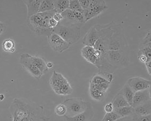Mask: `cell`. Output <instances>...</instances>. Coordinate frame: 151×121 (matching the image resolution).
Wrapping results in <instances>:
<instances>
[{"label":"cell","mask_w":151,"mask_h":121,"mask_svg":"<svg viewBox=\"0 0 151 121\" xmlns=\"http://www.w3.org/2000/svg\"><path fill=\"white\" fill-rule=\"evenodd\" d=\"M9 111L18 121H50L42 106L26 99H14L10 106Z\"/></svg>","instance_id":"cell-1"},{"label":"cell","mask_w":151,"mask_h":121,"mask_svg":"<svg viewBox=\"0 0 151 121\" xmlns=\"http://www.w3.org/2000/svg\"><path fill=\"white\" fill-rule=\"evenodd\" d=\"M54 32L71 45L77 42L81 37L80 27L76 25L59 23Z\"/></svg>","instance_id":"cell-2"},{"label":"cell","mask_w":151,"mask_h":121,"mask_svg":"<svg viewBox=\"0 0 151 121\" xmlns=\"http://www.w3.org/2000/svg\"><path fill=\"white\" fill-rule=\"evenodd\" d=\"M49 82L53 90L58 95L67 96L73 92V89L66 78L55 71H53Z\"/></svg>","instance_id":"cell-3"},{"label":"cell","mask_w":151,"mask_h":121,"mask_svg":"<svg viewBox=\"0 0 151 121\" xmlns=\"http://www.w3.org/2000/svg\"><path fill=\"white\" fill-rule=\"evenodd\" d=\"M129 48L122 27L119 24L115 23L114 30L109 40V50L129 51Z\"/></svg>","instance_id":"cell-4"},{"label":"cell","mask_w":151,"mask_h":121,"mask_svg":"<svg viewBox=\"0 0 151 121\" xmlns=\"http://www.w3.org/2000/svg\"><path fill=\"white\" fill-rule=\"evenodd\" d=\"M127 51L109 50L106 55L108 63L116 70L129 66V58Z\"/></svg>","instance_id":"cell-5"},{"label":"cell","mask_w":151,"mask_h":121,"mask_svg":"<svg viewBox=\"0 0 151 121\" xmlns=\"http://www.w3.org/2000/svg\"><path fill=\"white\" fill-rule=\"evenodd\" d=\"M61 103L66 107L67 112L65 115L69 117H73L83 112L87 105V102L84 101L80 98H69Z\"/></svg>","instance_id":"cell-6"},{"label":"cell","mask_w":151,"mask_h":121,"mask_svg":"<svg viewBox=\"0 0 151 121\" xmlns=\"http://www.w3.org/2000/svg\"><path fill=\"white\" fill-rule=\"evenodd\" d=\"M56 11L52 10L42 13L43 18L38 24L33 32L35 34L39 36H45L48 37L54 32V29L50 28L48 21L50 19L53 17Z\"/></svg>","instance_id":"cell-7"},{"label":"cell","mask_w":151,"mask_h":121,"mask_svg":"<svg viewBox=\"0 0 151 121\" xmlns=\"http://www.w3.org/2000/svg\"><path fill=\"white\" fill-rule=\"evenodd\" d=\"M20 63L22 67L36 79L39 80L43 76L35 65L32 55L27 53H22L20 57Z\"/></svg>","instance_id":"cell-8"},{"label":"cell","mask_w":151,"mask_h":121,"mask_svg":"<svg viewBox=\"0 0 151 121\" xmlns=\"http://www.w3.org/2000/svg\"><path fill=\"white\" fill-rule=\"evenodd\" d=\"M108 8L106 3L104 1L91 0L85 17V22L98 17Z\"/></svg>","instance_id":"cell-9"},{"label":"cell","mask_w":151,"mask_h":121,"mask_svg":"<svg viewBox=\"0 0 151 121\" xmlns=\"http://www.w3.org/2000/svg\"><path fill=\"white\" fill-rule=\"evenodd\" d=\"M50 47L54 51L62 53L69 49L71 45L60 36L53 32L47 37Z\"/></svg>","instance_id":"cell-10"},{"label":"cell","mask_w":151,"mask_h":121,"mask_svg":"<svg viewBox=\"0 0 151 121\" xmlns=\"http://www.w3.org/2000/svg\"><path fill=\"white\" fill-rule=\"evenodd\" d=\"M102 25L97 24L92 27L86 34L82 40L85 46L93 47L100 37Z\"/></svg>","instance_id":"cell-11"},{"label":"cell","mask_w":151,"mask_h":121,"mask_svg":"<svg viewBox=\"0 0 151 121\" xmlns=\"http://www.w3.org/2000/svg\"><path fill=\"white\" fill-rule=\"evenodd\" d=\"M94 112L91 104L87 102V107L83 112L73 117L63 116L64 121H90L93 117Z\"/></svg>","instance_id":"cell-12"},{"label":"cell","mask_w":151,"mask_h":121,"mask_svg":"<svg viewBox=\"0 0 151 121\" xmlns=\"http://www.w3.org/2000/svg\"><path fill=\"white\" fill-rule=\"evenodd\" d=\"M127 83L135 93L150 88L151 84L150 81L139 77L131 78Z\"/></svg>","instance_id":"cell-13"},{"label":"cell","mask_w":151,"mask_h":121,"mask_svg":"<svg viewBox=\"0 0 151 121\" xmlns=\"http://www.w3.org/2000/svg\"><path fill=\"white\" fill-rule=\"evenodd\" d=\"M151 100L150 88L135 92L131 106L134 108Z\"/></svg>","instance_id":"cell-14"},{"label":"cell","mask_w":151,"mask_h":121,"mask_svg":"<svg viewBox=\"0 0 151 121\" xmlns=\"http://www.w3.org/2000/svg\"><path fill=\"white\" fill-rule=\"evenodd\" d=\"M82 56L88 62L95 66L98 58L95 53V50L93 47L85 46L81 51Z\"/></svg>","instance_id":"cell-15"},{"label":"cell","mask_w":151,"mask_h":121,"mask_svg":"<svg viewBox=\"0 0 151 121\" xmlns=\"http://www.w3.org/2000/svg\"><path fill=\"white\" fill-rule=\"evenodd\" d=\"M42 1H23L27 9V18L39 13L40 7Z\"/></svg>","instance_id":"cell-16"},{"label":"cell","mask_w":151,"mask_h":121,"mask_svg":"<svg viewBox=\"0 0 151 121\" xmlns=\"http://www.w3.org/2000/svg\"><path fill=\"white\" fill-rule=\"evenodd\" d=\"M151 102H147L134 108V114L138 116H144L151 115Z\"/></svg>","instance_id":"cell-17"},{"label":"cell","mask_w":151,"mask_h":121,"mask_svg":"<svg viewBox=\"0 0 151 121\" xmlns=\"http://www.w3.org/2000/svg\"><path fill=\"white\" fill-rule=\"evenodd\" d=\"M111 103L114 109L130 106L120 91L115 96Z\"/></svg>","instance_id":"cell-18"},{"label":"cell","mask_w":151,"mask_h":121,"mask_svg":"<svg viewBox=\"0 0 151 121\" xmlns=\"http://www.w3.org/2000/svg\"><path fill=\"white\" fill-rule=\"evenodd\" d=\"M32 57L33 63L37 68L43 75L46 74L48 69L47 67L45 59L43 58L36 56L32 55Z\"/></svg>","instance_id":"cell-19"},{"label":"cell","mask_w":151,"mask_h":121,"mask_svg":"<svg viewBox=\"0 0 151 121\" xmlns=\"http://www.w3.org/2000/svg\"><path fill=\"white\" fill-rule=\"evenodd\" d=\"M120 91L122 93L129 105L131 106L135 93L127 82Z\"/></svg>","instance_id":"cell-20"},{"label":"cell","mask_w":151,"mask_h":121,"mask_svg":"<svg viewBox=\"0 0 151 121\" xmlns=\"http://www.w3.org/2000/svg\"><path fill=\"white\" fill-rule=\"evenodd\" d=\"M70 1H54V10L57 13L61 14L69 9Z\"/></svg>","instance_id":"cell-21"},{"label":"cell","mask_w":151,"mask_h":121,"mask_svg":"<svg viewBox=\"0 0 151 121\" xmlns=\"http://www.w3.org/2000/svg\"><path fill=\"white\" fill-rule=\"evenodd\" d=\"M113 112L120 117H124L133 114L134 113V108L131 106H128L114 109Z\"/></svg>","instance_id":"cell-22"},{"label":"cell","mask_w":151,"mask_h":121,"mask_svg":"<svg viewBox=\"0 0 151 121\" xmlns=\"http://www.w3.org/2000/svg\"><path fill=\"white\" fill-rule=\"evenodd\" d=\"M3 50L6 52L13 53L16 50V45L14 41L11 39L6 40L3 42Z\"/></svg>","instance_id":"cell-23"},{"label":"cell","mask_w":151,"mask_h":121,"mask_svg":"<svg viewBox=\"0 0 151 121\" xmlns=\"http://www.w3.org/2000/svg\"><path fill=\"white\" fill-rule=\"evenodd\" d=\"M53 10H54V1H42L39 13H45Z\"/></svg>","instance_id":"cell-24"},{"label":"cell","mask_w":151,"mask_h":121,"mask_svg":"<svg viewBox=\"0 0 151 121\" xmlns=\"http://www.w3.org/2000/svg\"><path fill=\"white\" fill-rule=\"evenodd\" d=\"M151 45L139 46V50L137 53V55L145 56L147 58L148 62L151 61Z\"/></svg>","instance_id":"cell-25"},{"label":"cell","mask_w":151,"mask_h":121,"mask_svg":"<svg viewBox=\"0 0 151 121\" xmlns=\"http://www.w3.org/2000/svg\"><path fill=\"white\" fill-rule=\"evenodd\" d=\"M91 98L97 101L103 100L105 96L106 92L98 91L89 90Z\"/></svg>","instance_id":"cell-26"},{"label":"cell","mask_w":151,"mask_h":121,"mask_svg":"<svg viewBox=\"0 0 151 121\" xmlns=\"http://www.w3.org/2000/svg\"><path fill=\"white\" fill-rule=\"evenodd\" d=\"M55 114L57 115L63 117L66 115V108L65 106L61 103L55 107Z\"/></svg>","instance_id":"cell-27"},{"label":"cell","mask_w":151,"mask_h":121,"mask_svg":"<svg viewBox=\"0 0 151 121\" xmlns=\"http://www.w3.org/2000/svg\"><path fill=\"white\" fill-rule=\"evenodd\" d=\"M121 117L114 112L111 113H106L102 121H115Z\"/></svg>","instance_id":"cell-28"},{"label":"cell","mask_w":151,"mask_h":121,"mask_svg":"<svg viewBox=\"0 0 151 121\" xmlns=\"http://www.w3.org/2000/svg\"><path fill=\"white\" fill-rule=\"evenodd\" d=\"M69 9L73 11L83 12L82 9L79 1H70Z\"/></svg>","instance_id":"cell-29"},{"label":"cell","mask_w":151,"mask_h":121,"mask_svg":"<svg viewBox=\"0 0 151 121\" xmlns=\"http://www.w3.org/2000/svg\"><path fill=\"white\" fill-rule=\"evenodd\" d=\"M134 121H151V115L144 116H138L133 114Z\"/></svg>","instance_id":"cell-30"},{"label":"cell","mask_w":151,"mask_h":121,"mask_svg":"<svg viewBox=\"0 0 151 121\" xmlns=\"http://www.w3.org/2000/svg\"><path fill=\"white\" fill-rule=\"evenodd\" d=\"M90 1H79L81 6L84 11H87L91 3Z\"/></svg>","instance_id":"cell-31"},{"label":"cell","mask_w":151,"mask_h":121,"mask_svg":"<svg viewBox=\"0 0 151 121\" xmlns=\"http://www.w3.org/2000/svg\"><path fill=\"white\" fill-rule=\"evenodd\" d=\"M114 110V107L111 102H109L106 104L104 107V110L106 113L112 112Z\"/></svg>","instance_id":"cell-32"},{"label":"cell","mask_w":151,"mask_h":121,"mask_svg":"<svg viewBox=\"0 0 151 121\" xmlns=\"http://www.w3.org/2000/svg\"><path fill=\"white\" fill-rule=\"evenodd\" d=\"M59 23L53 18L50 19L48 21V25L50 28L54 29L58 25Z\"/></svg>","instance_id":"cell-33"},{"label":"cell","mask_w":151,"mask_h":121,"mask_svg":"<svg viewBox=\"0 0 151 121\" xmlns=\"http://www.w3.org/2000/svg\"><path fill=\"white\" fill-rule=\"evenodd\" d=\"M115 121H134L133 114L128 116L121 117Z\"/></svg>","instance_id":"cell-34"},{"label":"cell","mask_w":151,"mask_h":121,"mask_svg":"<svg viewBox=\"0 0 151 121\" xmlns=\"http://www.w3.org/2000/svg\"><path fill=\"white\" fill-rule=\"evenodd\" d=\"M53 18L59 23L61 22L64 19L61 14L57 13V12L54 14Z\"/></svg>","instance_id":"cell-35"},{"label":"cell","mask_w":151,"mask_h":121,"mask_svg":"<svg viewBox=\"0 0 151 121\" xmlns=\"http://www.w3.org/2000/svg\"><path fill=\"white\" fill-rule=\"evenodd\" d=\"M151 62L150 61L145 63L147 72L149 76L151 75Z\"/></svg>","instance_id":"cell-36"},{"label":"cell","mask_w":151,"mask_h":121,"mask_svg":"<svg viewBox=\"0 0 151 121\" xmlns=\"http://www.w3.org/2000/svg\"><path fill=\"white\" fill-rule=\"evenodd\" d=\"M54 66V64L52 62H49L46 63V66L48 69L52 68Z\"/></svg>","instance_id":"cell-37"},{"label":"cell","mask_w":151,"mask_h":121,"mask_svg":"<svg viewBox=\"0 0 151 121\" xmlns=\"http://www.w3.org/2000/svg\"><path fill=\"white\" fill-rule=\"evenodd\" d=\"M5 28L4 24L1 22L0 24V35H1L4 31Z\"/></svg>","instance_id":"cell-38"},{"label":"cell","mask_w":151,"mask_h":121,"mask_svg":"<svg viewBox=\"0 0 151 121\" xmlns=\"http://www.w3.org/2000/svg\"><path fill=\"white\" fill-rule=\"evenodd\" d=\"M1 22H1V21H0V24H1Z\"/></svg>","instance_id":"cell-39"}]
</instances>
